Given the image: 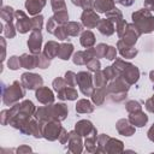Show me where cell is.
Returning a JSON list of instances; mask_svg holds the SVG:
<instances>
[{
    "label": "cell",
    "mask_w": 154,
    "mask_h": 154,
    "mask_svg": "<svg viewBox=\"0 0 154 154\" xmlns=\"http://www.w3.org/2000/svg\"><path fill=\"white\" fill-rule=\"evenodd\" d=\"M69 113V108L65 103H52V105H45L42 107H38L35 113L34 117L43 123L47 122H63L66 119Z\"/></svg>",
    "instance_id": "1"
},
{
    "label": "cell",
    "mask_w": 154,
    "mask_h": 154,
    "mask_svg": "<svg viewBox=\"0 0 154 154\" xmlns=\"http://www.w3.org/2000/svg\"><path fill=\"white\" fill-rule=\"evenodd\" d=\"M129 88L130 84L122 76H118L117 78L109 81V83L107 84V96H109V99L114 102H122L125 100Z\"/></svg>",
    "instance_id": "2"
},
{
    "label": "cell",
    "mask_w": 154,
    "mask_h": 154,
    "mask_svg": "<svg viewBox=\"0 0 154 154\" xmlns=\"http://www.w3.org/2000/svg\"><path fill=\"white\" fill-rule=\"evenodd\" d=\"M25 96V87L22 82L14 81L11 85L2 84V102L6 106H13Z\"/></svg>",
    "instance_id": "3"
},
{
    "label": "cell",
    "mask_w": 154,
    "mask_h": 154,
    "mask_svg": "<svg viewBox=\"0 0 154 154\" xmlns=\"http://www.w3.org/2000/svg\"><path fill=\"white\" fill-rule=\"evenodd\" d=\"M131 18L132 23L136 25L141 34H149L154 31V16L150 13L149 10H137L132 13Z\"/></svg>",
    "instance_id": "4"
},
{
    "label": "cell",
    "mask_w": 154,
    "mask_h": 154,
    "mask_svg": "<svg viewBox=\"0 0 154 154\" xmlns=\"http://www.w3.org/2000/svg\"><path fill=\"white\" fill-rule=\"evenodd\" d=\"M113 67L118 71L119 76H122L130 85L135 84L140 78L138 67L123 59H116V61L113 63Z\"/></svg>",
    "instance_id": "5"
},
{
    "label": "cell",
    "mask_w": 154,
    "mask_h": 154,
    "mask_svg": "<svg viewBox=\"0 0 154 154\" xmlns=\"http://www.w3.org/2000/svg\"><path fill=\"white\" fill-rule=\"evenodd\" d=\"M77 79V85L79 87L81 93L84 96H91L93 91H94V81H93V76L90 75V72L88 71H79L76 76Z\"/></svg>",
    "instance_id": "6"
},
{
    "label": "cell",
    "mask_w": 154,
    "mask_h": 154,
    "mask_svg": "<svg viewBox=\"0 0 154 154\" xmlns=\"http://www.w3.org/2000/svg\"><path fill=\"white\" fill-rule=\"evenodd\" d=\"M20 82L25 87V89L29 90H36L37 88L42 87L43 79L40 75L37 73H31V72H25L20 76Z\"/></svg>",
    "instance_id": "7"
},
{
    "label": "cell",
    "mask_w": 154,
    "mask_h": 154,
    "mask_svg": "<svg viewBox=\"0 0 154 154\" xmlns=\"http://www.w3.org/2000/svg\"><path fill=\"white\" fill-rule=\"evenodd\" d=\"M63 130V126L60 125V122H47L43 125V137L48 141H55L59 138V135Z\"/></svg>",
    "instance_id": "8"
},
{
    "label": "cell",
    "mask_w": 154,
    "mask_h": 154,
    "mask_svg": "<svg viewBox=\"0 0 154 154\" xmlns=\"http://www.w3.org/2000/svg\"><path fill=\"white\" fill-rule=\"evenodd\" d=\"M14 19H16V29L18 32L20 34H26L29 30H32L31 28V19L26 16L25 12L18 10L16 11V14H14Z\"/></svg>",
    "instance_id": "9"
},
{
    "label": "cell",
    "mask_w": 154,
    "mask_h": 154,
    "mask_svg": "<svg viewBox=\"0 0 154 154\" xmlns=\"http://www.w3.org/2000/svg\"><path fill=\"white\" fill-rule=\"evenodd\" d=\"M100 19H101V18L99 17L97 12L94 11L93 8L84 10V11L82 12V14H81V23H82V25L85 26L87 29L96 28Z\"/></svg>",
    "instance_id": "10"
},
{
    "label": "cell",
    "mask_w": 154,
    "mask_h": 154,
    "mask_svg": "<svg viewBox=\"0 0 154 154\" xmlns=\"http://www.w3.org/2000/svg\"><path fill=\"white\" fill-rule=\"evenodd\" d=\"M95 57V48L90 47V48H85V51H78L73 54L72 57V61L75 65H87V63L89 60H91Z\"/></svg>",
    "instance_id": "11"
},
{
    "label": "cell",
    "mask_w": 154,
    "mask_h": 154,
    "mask_svg": "<svg viewBox=\"0 0 154 154\" xmlns=\"http://www.w3.org/2000/svg\"><path fill=\"white\" fill-rule=\"evenodd\" d=\"M28 47L29 51L31 52V54H40L41 53V48H42V34L41 31L37 30H32L29 40H28Z\"/></svg>",
    "instance_id": "12"
},
{
    "label": "cell",
    "mask_w": 154,
    "mask_h": 154,
    "mask_svg": "<svg viewBox=\"0 0 154 154\" xmlns=\"http://www.w3.org/2000/svg\"><path fill=\"white\" fill-rule=\"evenodd\" d=\"M35 96L37 99L38 102H41L42 105H52L54 102V94L53 91L48 88V87H40L36 89Z\"/></svg>",
    "instance_id": "13"
},
{
    "label": "cell",
    "mask_w": 154,
    "mask_h": 154,
    "mask_svg": "<svg viewBox=\"0 0 154 154\" xmlns=\"http://www.w3.org/2000/svg\"><path fill=\"white\" fill-rule=\"evenodd\" d=\"M141 35H142V34H141L140 30L136 28V25H135L134 23H131V24H128V28H126L124 35L122 36V40H123L124 42L129 43V45L135 46V43L137 42V40H138V37H140Z\"/></svg>",
    "instance_id": "14"
},
{
    "label": "cell",
    "mask_w": 154,
    "mask_h": 154,
    "mask_svg": "<svg viewBox=\"0 0 154 154\" xmlns=\"http://www.w3.org/2000/svg\"><path fill=\"white\" fill-rule=\"evenodd\" d=\"M117 48H118V52L120 53V55L125 59H132L138 53V51H137V48H135V46L129 45V43L124 42L123 40H119L117 42Z\"/></svg>",
    "instance_id": "15"
},
{
    "label": "cell",
    "mask_w": 154,
    "mask_h": 154,
    "mask_svg": "<svg viewBox=\"0 0 154 154\" xmlns=\"http://www.w3.org/2000/svg\"><path fill=\"white\" fill-rule=\"evenodd\" d=\"M82 136L78 135L75 130L73 131H70V137H69V141H67V144H69V152L71 153H81L83 150V142H82Z\"/></svg>",
    "instance_id": "16"
},
{
    "label": "cell",
    "mask_w": 154,
    "mask_h": 154,
    "mask_svg": "<svg viewBox=\"0 0 154 154\" xmlns=\"http://www.w3.org/2000/svg\"><path fill=\"white\" fill-rule=\"evenodd\" d=\"M75 131H76L78 135H81L82 137H83V136L87 137V136H89L90 134H93L94 131H96V128L93 125V123H91L90 120L82 119V120H79V122L76 123V125H75Z\"/></svg>",
    "instance_id": "17"
},
{
    "label": "cell",
    "mask_w": 154,
    "mask_h": 154,
    "mask_svg": "<svg viewBox=\"0 0 154 154\" xmlns=\"http://www.w3.org/2000/svg\"><path fill=\"white\" fill-rule=\"evenodd\" d=\"M116 129H117V131L120 134V135H123V136H131V135H134L135 134V131H136V128L129 122V119H119L118 122H117V124H116Z\"/></svg>",
    "instance_id": "18"
},
{
    "label": "cell",
    "mask_w": 154,
    "mask_h": 154,
    "mask_svg": "<svg viewBox=\"0 0 154 154\" xmlns=\"http://www.w3.org/2000/svg\"><path fill=\"white\" fill-rule=\"evenodd\" d=\"M20 65L23 69L26 70H32L35 67H37L38 65V54H22L20 57Z\"/></svg>",
    "instance_id": "19"
},
{
    "label": "cell",
    "mask_w": 154,
    "mask_h": 154,
    "mask_svg": "<svg viewBox=\"0 0 154 154\" xmlns=\"http://www.w3.org/2000/svg\"><path fill=\"white\" fill-rule=\"evenodd\" d=\"M47 0H26L25 1V10L30 16H37L41 10L46 6Z\"/></svg>",
    "instance_id": "20"
},
{
    "label": "cell",
    "mask_w": 154,
    "mask_h": 154,
    "mask_svg": "<svg viewBox=\"0 0 154 154\" xmlns=\"http://www.w3.org/2000/svg\"><path fill=\"white\" fill-rule=\"evenodd\" d=\"M129 122L135 126V128H142L147 124L148 122V116L143 111L129 113Z\"/></svg>",
    "instance_id": "21"
},
{
    "label": "cell",
    "mask_w": 154,
    "mask_h": 154,
    "mask_svg": "<svg viewBox=\"0 0 154 154\" xmlns=\"http://www.w3.org/2000/svg\"><path fill=\"white\" fill-rule=\"evenodd\" d=\"M97 30L100 34H102L103 36H111L114 34L116 28H114V23L112 20H109L108 18L105 19H100L99 24H97Z\"/></svg>",
    "instance_id": "22"
},
{
    "label": "cell",
    "mask_w": 154,
    "mask_h": 154,
    "mask_svg": "<svg viewBox=\"0 0 154 154\" xmlns=\"http://www.w3.org/2000/svg\"><path fill=\"white\" fill-rule=\"evenodd\" d=\"M116 7V1L114 0H95L93 8L97 13H106L107 11L112 10Z\"/></svg>",
    "instance_id": "23"
},
{
    "label": "cell",
    "mask_w": 154,
    "mask_h": 154,
    "mask_svg": "<svg viewBox=\"0 0 154 154\" xmlns=\"http://www.w3.org/2000/svg\"><path fill=\"white\" fill-rule=\"evenodd\" d=\"M123 150H124V144L122 141L117 138H112V137L108 138L107 144L105 147V153L114 154V153H122Z\"/></svg>",
    "instance_id": "24"
},
{
    "label": "cell",
    "mask_w": 154,
    "mask_h": 154,
    "mask_svg": "<svg viewBox=\"0 0 154 154\" xmlns=\"http://www.w3.org/2000/svg\"><path fill=\"white\" fill-rule=\"evenodd\" d=\"M78 96V91L75 89V87H65L64 89H61L60 91H58V99L60 100H77Z\"/></svg>",
    "instance_id": "25"
},
{
    "label": "cell",
    "mask_w": 154,
    "mask_h": 154,
    "mask_svg": "<svg viewBox=\"0 0 154 154\" xmlns=\"http://www.w3.org/2000/svg\"><path fill=\"white\" fill-rule=\"evenodd\" d=\"M59 48H60V43H58V42H55V41H48V42L45 45L43 53H45V55H47L49 59H53V58L58 57Z\"/></svg>",
    "instance_id": "26"
},
{
    "label": "cell",
    "mask_w": 154,
    "mask_h": 154,
    "mask_svg": "<svg viewBox=\"0 0 154 154\" xmlns=\"http://www.w3.org/2000/svg\"><path fill=\"white\" fill-rule=\"evenodd\" d=\"M107 87V85H106ZM106 87L103 88H95L93 94H91V101L94 102V105L96 106H101L105 102V99L107 96V90Z\"/></svg>",
    "instance_id": "27"
},
{
    "label": "cell",
    "mask_w": 154,
    "mask_h": 154,
    "mask_svg": "<svg viewBox=\"0 0 154 154\" xmlns=\"http://www.w3.org/2000/svg\"><path fill=\"white\" fill-rule=\"evenodd\" d=\"M84 147L89 153H96L97 149V130L90 134L84 140Z\"/></svg>",
    "instance_id": "28"
},
{
    "label": "cell",
    "mask_w": 154,
    "mask_h": 154,
    "mask_svg": "<svg viewBox=\"0 0 154 154\" xmlns=\"http://www.w3.org/2000/svg\"><path fill=\"white\" fill-rule=\"evenodd\" d=\"M95 35L90 31V30H84L82 31L81 34V37H79V42L81 45L84 47V48H90L95 45Z\"/></svg>",
    "instance_id": "29"
},
{
    "label": "cell",
    "mask_w": 154,
    "mask_h": 154,
    "mask_svg": "<svg viewBox=\"0 0 154 154\" xmlns=\"http://www.w3.org/2000/svg\"><path fill=\"white\" fill-rule=\"evenodd\" d=\"M95 106L87 99H81L76 103V112L77 113H91L94 112Z\"/></svg>",
    "instance_id": "30"
},
{
    "label": "cell",
    "mask_w": 154,
    "mask_h": 154,
    "mask_svg": "<svg viewBox=\"0 0 154 154\" xmlns=\"http://www.w3.org/2000/svg\"><path fill=\"white\" fill-rule=\"evenodd\" d=\"M65 29H66V32L69 36H78L79 34H82L83 31V25L82 23H78V22H67L66 24H64Z\"/></svg>",
    "instance_id": "31"
},
{
    "label": "cell",
    "mask_w": 154,
    "mask_h": 154,
    "mask_svg": "<svg viewBox=\"0 0 154 154\" xmlns=\"http://www.w3.org/2000/svg\"><path fill=\"white\" fill-rule=\"evenodd\" d=\"M73 53V45L72 43H60L58 58L61 60H69Z\"/></svg>",
    "instance_id": "32"
},
{
    "label": "cell",
    "mask_w": 154,
    "mask_h": 154,
    "mask_svg": "<svg viewBox=\"0 0 154 154\" xmlns=\"http://www.w3.org/2000/svg\"><path fill=\"white\" fill-rule=\"evenodd\" d=\"M93 81H94V85H95L96 88H103V87H106V85L108 84V81H107V78L105 77L102 70H97L96 72H94Z\"/></svg>",
    "instance_id": "33"
},
{
    "label": "cell",
    "mask_w": 154,
    "mask_h": 154,
    "mask_svg": "<svg viewBox=\"0 0 154 154\" xmlns=\"http://www.w3.org/2000/svg\"><path fill=\"white\" fill-rule=\"evenodd\" d=\"M14 14H16V11H14L11 6H2V7H1L0 17H1V19H2L5 23L12 22L13 18H14Z\"/></svg>",
    "instance_id": "34"
},
{
    "label": "cell",
    "mask_w": 154,
    "mask_h": 154,
    "mask_svg": "<svg viewBox=\"0 0 154 154\" xmlns=\"http://www.w3.org/2000/svg\"><path fill=\"white\" fill-rule=\"evenodd\" d=\"M106 18H108V19L112 20L114 24H117L118 22H120V20L123 19V13L120 12L119 8L114 7V8H112V10H109V11L106 12Z\"/></svg>",
    "instance_id": "35"
},
{
    "label": "cell",
    "mask_w": 154,
    "mask_h": 154,
    "mask_svg": "<svg viewBox=\"0 0 154 154\" xmlns=\"http://www.w3.org/2000/svg\"><path fill=\"white\" fill-rule=\"evenodd\" d=\"M55 20V23L58 25H64L69 22V13L67 11H59V12H54V14L52 16Z\"/></svg>",
    "instance_id": "36"
},
{
    "label": "cell",
    "mask_w": 154,
    "mask_h": 154,
    "mask_svg": "<svg viewBox=\"0 0 154 154\" xmlns=\"http://www.w3.org/2000/svg\"><path fill=\"white\" fill-rule=\"evenodd\" d=\"M2 31H4V35H5L7 38H13V37L16 36L17 29H16V25H13L12 22H8V23H5V24H4Z\"/></svg>",
    "instance_id": "37"
},
{
    "label": "cell",
    "mask_w": 154,
    "mask_h": 154,
    "mask_svg": "<svg viewBox=\"0 0 154 154\" xmlns=\"http://www.w3.org/2000/svg\"><path fill=\"white\" fill-rule=\"evenodd\" d=\"M109 136L106 135V134H101L97 136V149H96V153H105V147L107 144V141H108Z\"/></svg>",
    "instance_id": "38"
},
{
    "label": "cell",
    "mask_w": 154,
    "mask_h": 154,
    "mask_svg": "<svg viewBox=\"0 0 154 154\" xmlns=\"http://www.w3.org/2000/svg\"><path fill=\"white\" fill-rule=\"evenodd\" d=\"M125 108L128 111V113H134V112H138V111H142V106L138 101H135V100H130L125 103Z\"/></svg>",
    "instance_id": "39"
},
{
    "label": "cell",
    "mask_w": 154,
    "mask_h": 154,
    "mask_svg": "<svg viewBox=\"0 0 154 154\" xmlns=\"http://www.w3.org/2000/svg\"><path fill=\"white\" fill-rule=\"evenodd\" d=\"M102 71H103V75H105V77L107 78L108 82L112 81V79H114V78H117V77L119 76L118 71L113 67V65H112V66H106Z\"/></svg>",
    "instance_id": "40"
},
{
    "label": "cell",
    "mask_w": 154,
    "mask_h": 154,
    "mask_svg": "<svg viewBox=\"0 0 154 154\" xmlns=\"http://www.w3.org/2000/svg\"><path fill=\"white\" fill-rule=\"evenodd\" d=\"M42 25H43V16L37 14V16H34V18H31V28H32V30L41 31Z\"/></svg>",
    "instance_id": "41"
},
{
    "label": "cell",
    "mask_w": 154,
    "mask_h": 154,
    "mask_svg": "<svg viewBox=\"0 0 154 154\" xmlns=\"http://www.w3.org/2000/svg\"><path fill=\"white\" fill-rule=\"evenodd\" d=\"M53 35H54L58 40H61V41H64V40H66V38L69 37V35H67L66 29H65V26H64V25H58V26L55 28V30H54Z\"/></svg>",
    "instance_id": "42"
},
{
    "label": "cell",
    "mask_w": 154,
    "mask_h": 154,
    "mask_svg": "<svg viewBox=\"0 0 154 154\" xmlns=\"http://www.w3.org/2000/svg\"><path fill=\"white\" fill-rule=\"evenodd\" d=\"M95 48V57L99 59V58H106V53H107V49H108V45L106 43H99Z\"/></svg>",
    "instance_id": "43"
},
{
    "label": "cell",
    "mask_w": 154,
    "mask_h": 154,
    "mask_svg": "<svg viewBox=\"0 0 154 154\" xmlns=\"http://www.w3.org/2000/svg\"><path fill=\"white\" fill-rule=\"evenodd\" d=\"M7 66L11 70H18V69H20L22 67V65H20V58L19 57H16V55L10 57V59L7 60Z\"/></svg>",
    "instance_id": "44"
},
{
    "label": "cell",
    "mask_w": 154,
    "mask_h": 154,
    "mask_svg": "<svg viewBox=\"0 0 154 154\" xmlns=\"http://www.w3.org/2000/svg\"><path fill=\"white\" fill-rule=\"evenodd\" d=\"M76 76H77V73H75L73 71H67V72L65 73L64 79H65V82L67 83L69 87H76V85H77Z\"/></svg>",
    "instance_id": "45"
},
{
    "label": "cell",
    "mask_w": 154,
    "mask_h": 154,
    "mask_svg": "<svg viewBox=\"0 0 154 154\" xmlns=\"http://www.w3.org/2000/svg\"><path fill=\"white\" fill-rule=\"evenodd\" d=\"M51 6H52L53 12L66 11V4L64 0H51Z\"/></svg>",
    "instance_id": "46"
},
{
    "label": "cell",
    "mask_w": 154,
    "mask_h": 154,
    "mask_svg": "<svg viewBox=\"0 0 154 154\" xmlns=\"http://www.w3.org/2000/svg\"><path fill=\"white\" fill-rule=\"evenodd\" d=\"M52 87H53V89L58 93V91H60L61 89H64L65 87H67V83L65 82L64 78H61V77H57L55 79H53V82H52Z\"/></svg>",
    "instance_id": "47"
},
{
    "label": "cell",
    "mask_w": 154,
    "mask_h": 154,
    "mask_svg": "<svg viewBox=\"0 0 154 154\" xmlns=\"http://www.w3.org/2000/svg\"><path fill=\"white\" fill-rule=\"evenodd\" d=\"M51 60L52 59H49L47 55H45L43 52L40 53L38 54V65H37V67H40V69H47L51 65Z\"/></svg>",
    "instance_id": "48"
},
{
    "label": "cell",
    "mask_w": 154,
    "mask_h": 154,
    "mask_svg": "<svg viewBox=\"0 0 154 154\" xmlns=\"http://www.w3.org/2000/svg\"><path fill=\"white\" fill-rule=\"evenodd\" d=\"M128 24L129 23L125 19H122L120 22H118L116 24V31H117V35L119 36V38H122V36L124 35V32H125V30L128 28Z\"/></svg>",
    "instance_id": "49"
},
{
    "label": "cell",
    "mask_w": 154,
    "mask_h": 154,
    "mask_svg": "<svg viewBox=\"0 0 154 154\" xmlns=\"http://www.w3.org/2000/svg\"><path fill=\"white\" fill-rule=\"evenodd\" d=\"M85 66L88 67L89 71H91V72H96L97 70H100L101 64H100V60H99L97 58H93L91 60H89V61L87 63Z\"/></svg>",
    "instance_id": "50"
},
{
    "label": "cell",
    "mask_w": 154,
    "mask_h": 154,
    "mask_svg": "<svg viewBox=\"0 0 154 154\" xmlns=\"http://www.w3.org/2000/svg\"><path fill=\"white\" fill-rule=\"evenodd\" d=\"M57 26H58V24L55 23L54 18H53V17H51V18L48 19V22H47V25H46V30H47V32H49V34H53Z\"/></svg>",
    "instance_id": "51"
},
{
    "label": "cell",
    "mask_w": 154,
    "mask_h": 154,
    "mask_svg": "<svg viewBox=\"0 0 154 154\" xmlns=\"http://www.w3.org/2000/svg\"><path fill=\"white\" fill-rule=\"evenodd\" d=\"M116 57H117V49L113 46H108V49H107V53H106V59L114 60Z\"/></svg>",
    "instance_id": "52"
},
{
    "label": "cell",
    "mask_w": 154,
    "mask_h": 154,
    "mask_svg": "<svg viewBox=\"0 0 154 154\" xmlns=\"http://www.w3.org/2000/svg\"><path fill=\"white\" fill-rule=\"evenodd\" d=\"M69 137H70V132H67L64 128H63V130H61V132H60V135H59V142L61 143V144H65V143H67V141H69Z\"/></svg>",
    "instance_id": "53"
},
{
    "label": "cell",
    "mask_w": 154,
    "mask_h": 154,
    "mask_svg": "<svg viewBox=\"0 0 154 154\" xmlns=\"http://www.w3.org/2000/svg\"><path fill=\"white\" fill-rule=\"evenodd\" d=\"M146 109L152 112V113H154V95L146 101Z\"/></svg>",
    "instance_id": "54"
},
{
    "label": "cell",
    "mask_w": 154,
    "mask_h": 154,
    "mask_svg": "<svg viewBox=\"0 0 154 154\" xmlns=\"http://www.w3.org/2000/svg\"><path fill=\"white\" fill-rule=\"evenodd\" d=\"M8 118H10L8 109H2V111H1V124H2V125L8 124Z\"/></svg>",
    "instance_id": "55"
},
{
    "label": "cell",
    "mask_w": 154,
    "mask_h": 154,
    "mask_svg": "<svg viewBox=\"0 0 154 154\" xmlns=\"http://www.w3.org/2000/svg\"><path fill=\"white\" fill-rule=\"evenodd\" d=\"M0 42H1V49H2L1 60L4 61V60H5V53H6V42H5V37H0Z\"/></svg>",
    "instance_id": "56"
},
{
    "label": "cell",
    "mask_w": 154,
    "mask_h": 154,
    "mask_svg": "<svg viewBox=\"0 0 154 154\" xmlns=\"http://www.w3.org/2000/svg\"><path fill=\"white\" fill-rule=\"evenodd\" d=\"M16 152L19 153V154H22V153H29V152H32V149H31L29 146H20V147L17 148Z\"/></svg>",
    "instance_id": "57"
},
{
    "label": "cell",
    "mask_w": 154,
    "mask_h": 154,
    "mask_svg": "<svg viewBox=\"0 0 154 154\" xmlns=\"http://www.w3.org/2000/svg\"><path fill=\"white\" fill-rule=\"evenodd\" d=\"M144 8L154 11V0H144Z\"/></svg>",
    "instance_id": "58"
},
{
    "label": "cell",
    "mask_w": 154,
    "mask_h": 154,
    "mask_svg": "<svg viewBox=\"0 0 154 154\" xmlns=\"http://www.w3.org/2000/svg\"><path fill=\"white\" fill-rule=\"evenodd\" d=\"M120 5H123V6H131L134 2H135V0H117Z\"/></svg>",
    "instance_id": "59"
},
{
    "label": "cell",
    "mask_w": 154,
    "mask_h": 154,
    "mask_svg": "<svg viewBox=\"0 0 154 154\" xmlns=\"http://www.w3.org/2000/svg\"><path fill=\"white\" fill-rule=\"evenodd\" d=\"M147 135H148V138H149L152 142H154V124L150 126V129L148 130Z\"/></svg>",
    "instance_id": "60"
},
{
    "label": "cell",
    "mask_w": 154,
    "mask_h": 154,
    "mask_svg": "<svg viewBox=\"0 0 154 154\" xmlns=\"http://www.w3.org/2000/svg\"><path fill=\"white\" fill-rule=\"evenodd\" d=\"M72 1V4L73 5H76V6H78V7H81V1L82 0H71Z\"/></svg>",
    "instance_id": "61"
},
{
    "label": "cell",
    "mask_w": 154,
    "mask_h": 154,
    "mask_svg": "<svg viewBox=\"0 0 154 154\" xmlns=\"http://www.w3.org/2000/svg\"><path fill=\"white\" fill-rule=\"evenodd\" d=\"M149 78H150V81H152V82L154 83V70L149 72Z\"/></svg>",
    "instance_id": "62"
},
{
    "label": "cell",
    "mask_w": 154,
    "mask_h": 154,
    "mask_svg": "<svg viewBox=\"0 0 154 154\" xmlns=\"http://www.w3.org/2000/svg\"><path fill=\"white\" fill-rule=\"evenodd\" d=\"M153 89H154V87H153Z\"/></svg>",
    "instance_id": "63"
}]
</instances>
